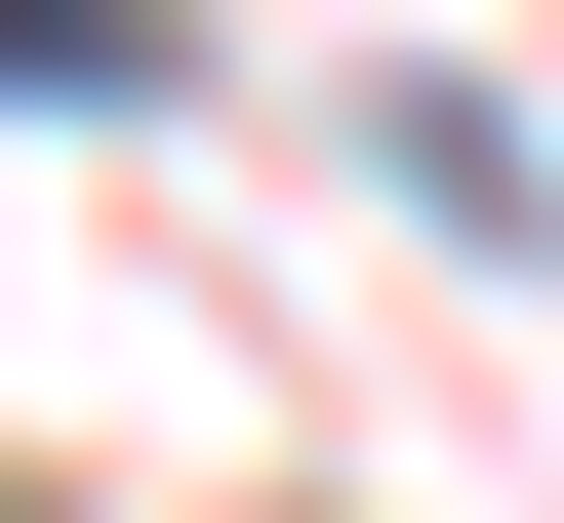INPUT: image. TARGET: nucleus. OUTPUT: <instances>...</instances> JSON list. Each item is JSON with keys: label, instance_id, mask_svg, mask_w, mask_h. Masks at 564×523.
<instances>
[{"label": "nucleus", "instance_id": "nucleus-1", "mask_svg": "<svg viewBox=\"0 0 564 523\" xmlns=\"http://www.w3.org/2000/svg\"><path fill=\"white\" fill-rule=\"evenodd\" d=\"M162 81V0H0V121H121Z\"/></svg>", "mask_w": 564, "mask_h": 523}]
</instances>
